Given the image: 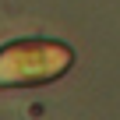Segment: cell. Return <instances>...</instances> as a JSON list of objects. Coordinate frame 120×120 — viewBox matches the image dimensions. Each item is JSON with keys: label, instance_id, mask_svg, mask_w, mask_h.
<instances>
[{"label": "cell", "instance_id": "6da1fadb", "mask_svg": "<svg viewBox=\"0 0 120 120\" xmlns=\"http://www.w3.org/2000/svg\"><path fill=\"white\" fill-rule=\"evenodd\" d=\"M71 46L49 39H18L0 49V88L46 85L71 67Z\"/></svg>", "mask_w": 120, "mask_h": 120}]
</instances>
